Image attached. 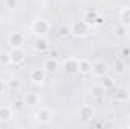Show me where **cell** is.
I'll list each match as a JSON object with an SVG mask.
<instances>
[{
  "label": "cell",
  "mask_w": 130,
  "mask_h": 129,
  "mask_svg": "<svg viewBox=\"0 0 130 129\" xmlns=\"http://www.w3.org/2000/svg\"><path fill=\"white\" fill-rule=\"evenodd\" d=\"M71 32H73V35L80 36V38H82V36H86V35L89 33V24H88L85 20H77V21L73 23Z\"/></svg>",
  "instance_id": "cell-1"
},
{
  "label": "cell",
  "mask_w": 130,
  "mask_h": 129,
  "mask_svg": "<svg viewBox=\"0 0 130 129\" xmlns=\"http://www.w3.org/2000/svg\"><path fill=\"white\" fill-rule=\"evenodd\" d=\"M32 31L38 36H42V35H45L50 31V23L47 20H44V18H38L32 23Z\"/></svg>",
  "instance_id": "cell-2"
},
{
  "label": "cell",
  "mask_w": 130,
  "mask_h": 129,
  "mask_svg": "<svg viewBox=\"0 0 130 129\" xmlns=\"http://www.w3.org/2000/svg\"><path fill=\"white\" fill-rule=\"evenodd\" d=\"M77 115L82 122H91L94 117H95V111L92 106L89 105H82L79 109H77Z\"/></svg>",
  "instance_id": "cell-3"
},
{
  "label": "cell",
  "mask_w": 130,
  "mask_h": 129,
  "mask_svg": "<svg viewBox=\"0 0 130 129\" xmlns=\"http://www.w3.org/2000/svg\"><path fill=\"white\" fill-rule=\"evenodd\" d=\"M45 76H47V71L44 70V67H36V68L30 70L29 81L33 82V84H42L45 81Z\"/></svg>",
  "instance_id": "cell-4"
},
{
  "label": "cell",
  "mask_w": 130,
  "mask_h": 129,
  "mask_svg": "<svg viewBox=\"0 0 130 129\" xmlns=\"http://www.w3.org/2000/svg\"><path fill=\"white\" fill-rule=\"evenodd\" d=\"M9 55H11V64L14 65H20L24 62L26 59V53L21 47H12L9 50Z\"/></svg>",
  "instance_id": "cell-5"
},
{
  "label": "cell",
  "mask_w": 130,
  "mask_h": 129,
  "mask_svg": "<svg viewBox=\"0 0 130 129\" xmlns=\"http://www.w3.org/2000/svg\"><path fill=\"white\" fill-rule=\"evenodd\" d=\"M36 120H38L39 123H42V125L50 123V122L53 120V111H52L50 108H47V106H42V108L38 109V112H36Z\"/></svg>",
  "instance_id": "cell-6"
},
{
  "label": "cell",
  "mask_w": 130,
  "mask_h": 129,
  "mask_svg": "<svg viewBox=\"0 0 130 129\" xmlns=\"http://www.w3.org/2000/svg\"><path fill=\"white\" fill-rule=\"evenodd\" d=\"M64 70H65V73H68V74L79 73V59L77 58H73V56L67 58L64 61Z\"/></svg>",
  "instance_id": "cell-7"
},
{
  "label": "cell",
  "mask_w": 130,
  "mask_h": 129,
  "mask_svg": "<svg viewBox=\"0 0 130 129\" xmlns=\"http://www.w3.org/2000/svg\"><path fill=\"white\" fill-rule=\"evenodd\" d=\"M109 70H110V67H109V64H107L106 61H97L95 64H92V68H91V71H92L95 76H98V78L107 74Z\"/></svg>",
  "instance_id": "cell-8"
},
{
  "label": "cell",
  "mask_w": 130,
  "mask_h": 129,
  "mask_svg": "<svg viewBox=\"0 0 130 129\" xmlns=\"http://www.w3.org/2000/svg\"><path fill=\"white\" fill-rule=\"evenodd\" d=\"M24 43V35L21 32H11L8 36V44L11 47H21V44Z\"/></svg>",
  "instance_id": "cell-9"
},
{
  "label": "cell",
  "mask_w": 130,
  "mask_h": 129,
  "mask_svg": "<svg viewBox=\"0 0 130 129\" xmlns=\"http://www.w3.org/2000/svg\"><path fill=\"white\" fill-rule=\"evenodd\" d=\"M42 67H44V70L47 71V74H53V73L58 71V68H59V62L56 61L55 56H50V58H47V59L44 61Z\"/></svg>",
  "instance_id": "cell-10"
},
{
  "label": "cell",
  "mask_w": 130,
  "mask_h": 129,
  "mask_svg": "<svg viewBox=\"0 0 130 129\" xmlns=\"http://www.w3.org/2000/svg\"><path fill=\"white\" fill-rule=\"evenodd\" d=\"M104 93H106V88H104L101 84L92 85V87L89 88V94H91V97H94L95 100H100V99H103Z\"/></svg>",
  "instance_id": "cell-11"
},
{
  "label": "cell",
  "mask_w": 130,
  "mask_h": 129,
  "mask_svg": "<svg viewBox=\"0 0 130 129\" xmlns=\"http://www.w3.org/2000/svg\"><path fill=\"white\" fill-rule=\"evenodd\" d=\"M129 97H130V91L126 87H121L115 91V99L118 102H126V100H129Z\"/></svg>",
  "instance_id": "cell-12"
},
{
  "label": "cell",
  "mask_w": 130,
  "mask_h": 129,
  "mask_svg": "<svg viewBox=\"0 0 130 129\" xmlns=\"http://www.w3.org/2000/svg\"><path fill=\"white\" fill-rule=\"evenodd\" d=\"M33 47H35V50H36V52H41V53H42V52L48 50V41H47L45 38L39 36V38L35 41V46H33Z\"/></svg>",
  "instance_id": "cell-13"
},
{
  "label": "cell",
  "mask_w": 130,
  "mask_h": 129,
  "mask_svg": "<svg viewBox=\"0 0 130 129\" xmlns=\"http://www.w3.org/2000/svg\"><path fill=\"white\" fill-rule=\"evenodd\" d=\"M92 68V64L89 59H79V73L82 74H88Z\"/></svg>",
  "instance_id": "cell-14"
},
{
  "label": "cell",
  "mask_w": 130,
  "mask_h": 129,
  "mask_svg": "<svg viewBox=\"0 0 130 129\" xmlns=\"http://www.w3.org/2000/svg\"><path fill=\"white\" fill-rule=\"evenodd\" d=\"M23 100H24V103H26L27 106H35V105L39 103V96H38L36 93H27Z\"/></svg>",
  "instance_id": "cell-15"
},
{
  "label": "cell",
  "mask_w": 130,
  "mask_h": 129,
  "mask_svg": "<svg viewBox=\"0 0 130 129\" xmlns=\"http://www.w3.org/2000/svg\"><path fill=\"white\" fill-rule=\"evenodd\" d=\"M12 112H14L12 106H0V120L2 122L9 120L12 117Z\"/></svg>",
  "instance_id": "cell-16"
},
{
  "label": "cell",
  "mask_w": 130,
  "mask_h": 129,
  "mask_svg": "<svg viewBox=\"0 0 130 129\" xmlns=\"http://www.w3.org/2000/svg\"><path fill=\"white\" fill-rule=\"evenodd\" d=\"M101 85H103L106 90H112V88L115 87V81H113V78L104 74V76H101Z\"/></svg>",
  "instance_id": "cell-17"
},
{
  "label": "cell",
  "mask_w": 130,
  "mask_h": 129,
  "mask_svg": "<svg viewBox=\"0 0 130 129\" xmlns=\"http://www.w3.org/2000/svg\"><path fill=\"white\" fill-rule=\"evenodd\" d=\"M6 87H8L11 91H20V90H21V81L12 78V79L8 81V85H6Z\"/></svg>",
  "instance_id": "cell-18"
},
{
  "label": "cell",
  "mask_w": 130,
  "mask_h": 129,
  "mask_svg": "<svg viewBox=\"0 0 130 129\" xmlns=\"http://www.w3.org/2000/svg\"><path fill=\"white\" fill-rule=\"evenodd\" d=\"M120 20H121L123 24L130 26V8H124V9L121 11V14H120Z\"/></svg>",
  "instance_id": "cell-19"
},
{
  "label": "cell",
  "mask_w": 130,
  "mask_h": 129,
  "mask_svg": "<svg viewBox=\"0 0 130 129\" xmlns=\"http://www.w3.org/2000/svg\"><path fill=\"white\" fill-rule=\"evenodd\" d=\"M0 64L2 65L11 64V55H9V52H6V50L0 52Z\"/></svg>",
  "instance_id": "cell-20"
},
{
  "label": "cell",
  "mask_w": 130,
  "mask_h": 129,
  "mask_svg": "<svg viewBox=\"0 0 130 129\" xmlns=\"http://www.w3.org/2000/svg\"><path fill=\"white\" fill-rule=\"evenodd\" d=\"M126 33H127V26H126V24L121 23V24H118V26L115 28V35H117V36L121 38V36H126Z\"/></svg>",
  "instance_id": "cell-21"
},
{
  "label": "cell",
  "mask_w": 130,
  "mask_h": 129,
  "mask_svg": "<svg viewBox=\"0 0 130 129\" xmlns=\"http://www.w3.org/2000/svg\"><path fill=\"white\" fill-rule=\"evenodd\" d=\"M95 17H97V12H95V11H89V12H86V15H85V21H86L88 24H94Z\"/></svg>",
  "instance_id": "cell-22"
},
{
  "label": "cell",
  "mask_w": 130,
  "mask_h": 129,
  "mask_svg": "<svg viewBox=\"0 0 130 129\" xmlns=\"http://www.w3.org/2000/svg\"><path fill=\"white\" fill-rule=\"evenodd\" d=\"M24 105H26V103H24V100H15V102L12 103V109H14V111H17V112H20V111L24 108Z\"/></svg>",
  "instance_id": "cell-23"
},
{
  "label": "cell",
  "mask_w": 130,
  "mask_h": 129,
  "mask_svg": "<svg viewBox=\"0 0 130 129\" xmlns=\"http://www.w3.org/2000/svg\"><path fill=\"white\" fill-rule=\"evenodd\" d=\"M5 6L8 9H17L18 8V0H5Z\"/></svg>",
  "instance_id": "cell-24"
},
{
  "label": "cell",
  "mask_w": 130,
  "mask_h": 129,
  "mask_svg": "<svg viewBox=\"0 0 130 129\" xmlns=\"http://www.w3.org/2000/svg\"><path fill=\"white\" fill-rule=\"evenodd\" d=\"M104 23H106V18H104L103 15H98L97 14L95 20H94V24H95V26H101V24H104Z\"/></svg>",
  "instance_id": "cell-25"
},
{
  "label": "cell",
  "mask_w": 130,
  "mask_h": 129,
  "mask_svg": "<svg viewBox=\"0 0 130 129\" xmlns=\"http://www.w3.org/2000/svg\"><path fill=\"white\" fill-rule=\"evenodd\" d=\"M121 56L123 58H130V47H124L121 50Z\"/></svg>",
  "instance_id": "cell-26"
},
{
  "label": "cell",
  "mask_w": 130,
  "mask_h": 129,
  "mask_svg": "<svg viewBox=\"0 0 130 129\" xmlns=\"http://www.w3.org/2000/svg\"><path fill=\"white\" fill-rule=\"evenodd\" d=\"M5 88H6V85H5V82L0 79V94H2V93H5Z\"/></svg>",
  "instance_id": "cell-27"
},
{
  "label": "cell",
  "mask_w": 130,
  "mask_h": 129,
  "mask_svg": "<svg viewBox=\"0 0 130 129\" xmlns=\"http://www.w3.org/2000/svg\"><path fill=\"white\" fill-rule=\"evenodd\" d=\"M115 70H117L118 73H121V71H123V64H121V62H117V68H115Z\"/></svg>",
  "instance_id": "cell-28"
},
{
  "label": "cell",
  "mask_w": 130,
  "mask_h": 129,
  "mask_svg": "<svg viewBox=\"0 0 130 129\" xmlns=\"http://www.w3.org/2000/svg\"><path fill=\"white\" fill-rule=\"evenodd\" d=\"M61 33H62V35H67V33H68V29H67V28H62V29H61Z\"/></svg>",
  "instance_id": "cell-29"
},
{
  "label": "cell",
  "mask_w": 130,
  "mask_h": 129,
  "mask_svg": "<svg viewBox=\"0 0 130 129\" xmlns=\"http://www.w3.org/2000/svg\"><path fill=\"white\" fill-rule=\"evenodd\" d=\"M35 2H36V3H44L45 0H35Z\"/></svg>",
  "instance_id": "cell-30"
},
{
  "label": "cell",
  "mask_w": 130,
  "mask_h": 129,
  "mask_svg": "<svg viewBox=\"0 0 130 129\" xmlns=\"http://www.w3.org/2000/svg\"><path fill=\"white\" fill-rule=\"evenodd\" d=\"M127 128L130 129V119H129V120H127Z\"/></svg>",
  "instance_id": "cell-31"
},
{
  "label": "cell",
  "mask_w": 130,
  "mask_h": 129,
  "mask_svg": "<svg viewBox=\"0 0 130 129\" xmlns=\"http://www.w3.org/2000/svg\"><path fill=\"white\" fill-rule=\"evenodd\" d=\"M101 2H107V0H101Z\"/></svg>",
  "instance_id": "cell-32"
}]
</instances>
